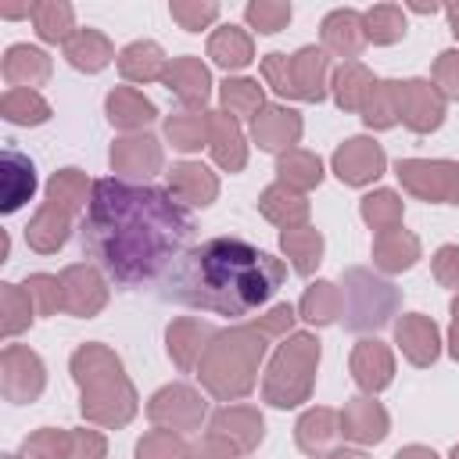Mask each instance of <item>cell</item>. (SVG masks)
<instances>
[{
	"label": "cell",
	"instance_id": "obj_1",
	"mask_svg": "<svg viewBox=\"0 0 459 459\" xmlns=\"http://www.w3.org/2000/svg\"><path fill=\"white\" fill-rule=\"evenodd\" d=\"M82 255H90L118 287L161 283V276L190 251L194 215L161 186L97 179L79 222Z\"/></svg>",
	"mask_w": 459,
	"mask_h": 459
},
{
	"label": "cell",
	"instance_id": "obj_2",
	"mask_svg": "<svg viewBox=\"0 0 459 459\" xmlns=\"http://www.w3.org/2000/svg\"><path fill=\"white\" fill-rule=\"evenodd\" d=\"M287 265L244 237H208L194 244L158 283L161 301L244 319L283 283Z\"/></svg>",
	"mask_w": 459,
	"mask_h": 459
},
{
	"label": "cell",
	"instance_id": "obj_3",
	"mask_svg": "<svg viewBox=\"0 0 459 459\" xmlns=\"http://www.w3.org/2000/svg\"><path fill=\"white\" fill-rule=\"evenodd\" d=\"M265 344L258 337V326H244V330H230V333H219L215 344L208 348V359L201 366V380L208 384L212 394H219L222 380H226V369H233V398L244 394L251 387V373L262 359Z\"/></svg>",
	"mask_w": 459,
	"mask_h": 459
},
{
	"label": "cell",
	"instance_id": "obj_4",
	"mask_svg": "<svg viewBox=\"0 0 459 459\" xmlns=\"http://www.w3.org/2000/svg\"><path fill=\"white\" fill-rule=\"evenodd\" d=\"M316 359H319V341L308 337V333H298L290 337L273 366H269V380H265V398L273 405H298L305 394H308V380H312V369H316Z\"/></svg>",
	"mask_w": 459,
	"mask_h": 459
},
{
	"label": "cell",
	"instance_id": "obj_5",
	"mask_svg": "<svg viewBox=\"0 0 459 459\" xmlns=\"http://www.w3.org/2000/svg\"><path fill=\"white\" fill-rule=\"evenodd\" d=\"M355 273H359V283H362V287H355V280L344 276V287H348V301H344V316H341L344 326H348V330H369V326L387 323L391 305H394L391 283L373 280V276L362 273V269H355Z\"/></svg>",
	"mask_w": 459,
	"mask_h": 459
},
{
	"label": "cell",
	"instance_id": "obj_6",
	"mask_svg": "<svg viewBox=\"0 0 459 459\" xmlns=\"http://www.w3.org/2000/svg\"><path fill=\"white\" fill-rule=\"evenodd\" d=\"M398 179L423 201H445L459 204V165L455 161H420L405 158L394 165Z\"/></svg>",
	"mask_w": 459,
	"mask_h": 459
},
{
	"label": "cell",
	"instance_id": "obj_7",
	"mask_svg": "<svg viewBox=\"0 0 459 459\" xmlns=\"http://www.w3.org/2000/svg\"><path fill=\"white\" fill-rule=\"evenodd\" d=\"M398 115H402V122L409 129L430 133L445 118V100H441V93L430 82L409 79V82H398Z\"/></svg>",
	"mask_w": 459,
	"mask_h": 459
},
{
	"label": "cell",
	"instance_id": "obj_8",
	"mask_svg": "<svg viewBox=\"0 0 459 459\" xmlns=\"http://www.w3.org/2000/svg\"><path fill=\"white\" fill-rule=\"evenodd\" d=\"M333 172L341 176V183H351V186L373 183L384 172V151H380V143L362 140V136L348 140L333 154Z\"/></svg>",
	"mask_w": 459,
	"mask_h": 459
},
{
	"label": "cell",
	"instance_id": "obj_9",
	"mask_svg": "<svg viewBox=\"0 0 459 459\" xmlns=\"http://www.w3.org/2000/svg\"><path fill=\"white\" fill-rule=\"evenodd\" d=\"M147 412H151L154 423H169V427H183V430H190V427L201 423V416H204V402H201L190 387H165V391H158V394L151 398Z\"/></svg>",
	"mask_w": 459,
	"mask_h": 459
},
{
	"label": "cell",
	"instance_id": "obj_10",
	"mask_svg": "<svg viewBox=\"0 0 459 459\" xmlns=\"http://www.w3.org/2000/svg\"><path fill=\"white\" fill-rule=\"evenodd\" d=\"M43 387V366L29 348H7L4 351V391L11 402L36 398Z\"/></svg>",
	"mask_w": 459,
	"mask_h": 459
},
{
	"label": "cell",
	"instance_id": "obj_11",
	"mask_svg": "<svg viewBox=\"0 0 459 459\" xmlns=\"http://www.w3.org/2000/svg\"><path fill=\"white\" fill-rule=\"evenodd\" d=\"M4 201L0 212H18L32 194H36V165L18 151V147H4Z\"/></svg>",
	"mask_w": 459,
	"mask_h": 459
},
{
	"label": "cell",
	"instance_id": "obj_12",
	"mask_svg": "<svg viewBox=\"0 0 459 459\" xmlns=\"http://www.w3.org/2000/svg\"><path fill=\"white\" fill-rule=\"evenodd\" d=\"M165 86L190 108L204 104L208 93H212V79H208V68L197 61V57H176L169 68H165Z\"/></svg>",
	"mask_w": 459,
	"mask_h": 459
},
{
	"label": "cell",
	"instance_id": "obj_13",
	"mask_svg": "<svg viewBox=\"0 0 459 459\" xmlns=\"http://www.w3.org/2000/svg\"><path fill=\"white\" fill-rule=\"evenodd\" d=\"M351 373H355V384L362 391H380L391 384V351L380 344V341H359L355 351H351Z\"/></svg>",
	"mask_w": 459,
	"mask_h": 459
},
{
	"label": "cell",
	"instance_id": "obj_14",
	"mask_svg": "<svg viewBox=\"0 0 459 459\" xmlns=\"http://www.w3.org/2000/svg\"><path fill=\"white\" fill-rule=\"evenodd\" d=\"M61 298H65V308L72 316H93L100 305H104V287H100V276L93 269H68L61 276Z\"/></svg>",
	"mask_w": 459,
	"mask_h": 459
},
{
	"label": "cell",
	"instance_id": "obj_15",
	"mask_svg": "<svg viewBox=\"0 0 459 459\" xmlns=\"http://www.w3.org/2000/svg\"><path fill=\"white\" fill-rule=\"evenodd\" d=\"M341 434L351 441H380L387 434V412L369 398H355L341 412Z\"/></svg>",
	"mask_w": 459,
	"mask_h": 459
},
{
	"label": "cell",
	"instance_id": "obj_16",
	"mask_svg": "<svg viewBox=\"0 0 459 459\" xmlns=\"http://www.w3.org/2000/svg\"><path fill=\"white\" fill-rule=\"evenodd\" d=\"M301 136V118L287 108H265L255 115V140L265 151H283Z\"/></svg>",
	"mask_w": 459,
	"mask_h": 459
},
{
	"label": "cell",
	"instance_id": "obj_17",
	"mask_svg": "<svg viewBox=\"0 0 459 459\" xmlns=\"http://www.w3.org/2000/svg\"><path fill=\"white\" fill-rule=\"evenodd\" d=\"M394 333H398V344H402V351L409 355V362L430 366V362L437 359V326H434L427 316H405V319L394 326Z\"/></svg>",
	"mask_w": 459,
	"mask_h": 459
},
{
	"label": "cell",
	"instance_id": "obj_18",
	"mask_svg": "<svg viewBox=\"0 0 459 459\" xmlns=\"http://www.w3.org/2000/svg\"><path fill=\"white\" fill-rule=\"evenodd\" d=\"M323 43L333 54H341V57H355L362 50V43H366L362 14H355V11H333V14H326V22H323Z\"/></svg>",
	"mask_w": 459,
	"mask_h": 459
},
{
	"label": "cell",
	"instance_id": "obj_19",
	"mask_svg": "<svg viewBox=\"0 0 459 459\" xmlns=\"http://www.w3.org/2000/svg\"><path fill=\"white\" fill-rule=\"evenodd\" d=\"M111 165L129 176H151L161 165V151L154 136H129L111 147Z\"/></svg>",
	"mask_w": 459,
	"mask_h": 459
},
{
	"label": "cell",
	"instance_id": "obj_20",
	"mask_svg": "<svg viewBox=\"0 0 459 459\" xmlns=\"http://www.w3.org/2000/svg\"><path fill=\"white\" fill-rule=\"evenodd\" d=\"M208 140H212V154L222 169L237 172L244 165V136L230 115H222V111L208 115Z\"/></svg>",
	"mask_w": 459,
	"mask_h": 459
},
{
	"label": "cell",
	"instance_id": "obj_21",
	"mask_svg": "<svg viewBox=\"0 0 459 459\" xmlns=\"http://www.w3.org/2000/svg\"><path fill=\"white\" fill-rule=\"evenodd\" d=\"M212 430L237 448H255L262 441V416L255 409H219L212 416Z\"/></svg>",
	"mask_w": 459,
	"mask_h": 459
},
{
	"label": "cell",
	"instance_id": "obj_22",
	"mask_svg": "<svg viewBox=\"0 0 459 459\" xmlns=\"http://www.w3.org/2000/svg\"><path fill=\"white\" fill-rule=\"evenodd\" d=\"M169 190L179 197V201H190V204H212L215 197V179L204 165H194V161H183L169 172Z\"/></svg>",
	"mask_w": 459,
	"mask_h": 459
},
{
	"label": "cell",
	"instance_id": "obj_23",
	"mask_svg": "<svg viewBox=\"0 0 459 459\" xmlns=\"http://www.w3.org/2000/svg\"><path fill=\"white\" fill-rule=\"evenodd\" d=\"M326 54L316 47H305L290 57V72H294V90L301 100H323V75H326Z\"/></svg>",
	"mask_w": 459,
	"mask_h": 459
},
{
	"label": "cell",
	"instance_id": "obj_24",
	"mask_svg": "<svg viewBox=\"0 0 459 459\" xmlns=\"http://www.w3.org/2000/svg\"><path fill=\"white\" fill-rule=\"evenodd\" d=\"M420 258V244L416 237L402 233V230H387V233H377V244H373V262L387 273H398V269H409L412 262Z\"/></svg>",
	"mask_w": 459,
	"mask_h": 459
},
{
	"label": "cell",
	"instance_id": "obj_25",
	"mask_svg": "<svg viewBox=\"0 0 459 459\" xmlns=\"http://www.w3.org/2000/svg\"><path fill=\"white\" fill-rule=\"evenodd\" d=\"M68 215H72V208L50 201V204L36 215V222L29 226V244H32L36 251H54V247H61L65 237H68Z\"/></svg>",
	"mask_w": 459,
	"mask_h": 459
},
{
	"label": "cell",
	"instance_id": "obj_26",
	"mask_svg": "<svg viewBox=\"0 0 459 459\" xmlns=\"http://www.w3.org/2000/svg\"><path fill=\"white\" fill-rule=\"evenodd\" d=\"M65 57H68L75 68H82V72H100V68L111 61V43H108L100 32L82 29V32H75V36L65 43Z\"/></svg>",
	"mask_w": 459,
	"mask_h": 459
},
{
	"label": "cell",
	"instance_id": "obj_27",
	"mask_svg": "<svg viewBox=\"0 0 459 459\" xmlns=\"http://www.w3.org/2000/svg\"><path fill=\"white\" fill-rule=\"evenodd\" d=\"M369 90H373V75L359 61H344L337 68V75H333V97H337V104L344 111H359L366 104Z\"/></svg>",
	"mask_w": 459,
	"mask_h": 459
},
{
	"label": "cell",
	"instance_id": "obj_28",
	"mask_svg": "<svg viewBox=\"0 0 459 459\" xmlns=\"http://www.w3.org/2000/svg\"><path fill=\"white\" fill-rule=\"evenodd\" d=\"M258 208H262V215H269L273 222H280V226H287V230H290L294 222H305V215H308V201H305L301 194H294L290 186H283V183L269 186V190L262 194Z\"/></svg>",
	"mask_w": 459,
	"mask_h": 459
},
{
	"label": "cell",
	"instance_id": "obj_29",
	"mask_svg": "<svg viewBox=\"0 0 459 459\" xmlns=\"http://www.w3.org/2000/svg\"><path fill=\"white\" fill-rule=\"evenodd\" d=\"M212 337V326L194 323V319H179L169 326V355L179 362V369H194V359L201 355V341Z\"/></svg>",
	"mask_w": 459,
	"mask_h": 459
},
{
	"label": "cell",
	"instance_id": "obj_30",
	"mask_svg": "<svg viewBox=\"0 0 459 459\" xmlns=\"http://www.w3.org/2000/svg\"><path fill=\"white\" fill-rule=\"evenodd\" d=\"M118 72H122L129 82H147V79L165 75L161 47H158V43H133V47H126L122 57H118Z\"/></svg>",
	"mask_w": 459,
	"mask_h": 459
},
{
	"label": "cell",
	"instance_id": "obj_31",
	"mask_svg": "<svg viewBox=\"0 0 459 459\" xmlns=\"http://www.w3.org/2000/svg\"><path fill=\"white\" fill-rule=\"evenodd\" d=\"M208 57L222 68H244L251 61V36L226 25L208 39Z\"/></svg>",
	"mask_w": 459,
	"mask_h": 459
},
{
	"label": "cell",
	"instance_id": "obj_32",
	"mask_svg": "<svg viewBox=\"0 0 459 459\" xmlns=\"http://www.w3.org/2000/svg\"><path fill=\"white\" fill-rule=\"evenodd\" d=\"M337 434H341V430H337V416H333L330 409H312V412H305V416L298 420V445H301V452H308V455H319Z\"/></svg>",
	"mask_w": 459,
	"mask_h": 459
},
{
	"label": "cell",
	"instance_id": "obj_33",
	"mask_svg": "<svg viewBox=\"0 0 459 459\" xmlns=\"http://www.w3.org/2000/svg\"><path fill=\"white\" fill-rule=\"evenodd\" d=\"M154 115H158L154 104H151L147 97H140L136 90H115V93H108V118H111L115 126H122V129L143 126V122H151Z\"/></svg>",
	"mask_w": 459,
	"mask_h": 459
},
{
	"label": "cell",
	"instance_id": "obj_34",
	"mask_svg": "<svg viewBox=\"0 0 459 459\" xmlns=\"http://www.w3.org/2000/svg\"><path fill=\"white\" fill-rule=\"evenodd\" d=\"M362 118L373 129H387L398 122V82H373L366 104H362Z\"/></svg>",
	"mask_w": 459,
	"mask_h": 459
},
{
	"label": "cell",
	"instance_id": "obj_35",
	"mask_svg": "<svg viewBox=\"0 0 459 459\" xmlns=\"http://www.w3.org/2000/svg\"><path fill=\"white\" fill-rule=\"evenodd\" d=\"M283 251L294 258V269L301 273V276H308L316 265H319V251H323V237L316 233V230H308V226H301V230H283Z\"/></svg>",
	"mask_w": 459,
	"mask_h": 459
},
{
	"label": "cell",
	"instance_id": "obj_36",
	"mask_svg": "<svg viewBox=\"0 0 459 459\" xmlns=\"http://www.w3.org/2000/svg\"><path fill=\"white\" fill-rule=\"evenodd\" d=\"M4 75L11 79V82H43L47 75H50V65H47V57L39 54V50H32V47H11L7 50V61H4Z\"/></svg>",
	"mask_w": 459,
	"mask_h": 459
},
{
	"label": "cell",
	"instance_id": "obj_37",
	"mask_svg": "<svg viewBox=\"0 0 459 459\" xmlns=\"http://www.w3.org/2000/svg\"><path fill=\"white\" fill-rule=\"evenodd\" d=\"M4 118L7 122H18V126H39V122L50 118V108L29 86H18V90H7L4 93Z\"/></svg>",
	"mask_w": 459,
	"mask_h": 459
},
{
	"label": "cell",
	"instance_id": "obj_38",
	"mask_svg": "<svg viewBox=\"0 0 459 459\" xmlns=\"http://www.w3.org/2000/svg\"><path fill=\"white\" fill-rule=\"evenodd\" d=\"M276 172H280L283 186H301V190H305V186H316V183L323 179V165H319V158L308 154V151H287V154L280 158Z\"/></svg>",
	"mask_w": 459,
	"mask_h": 459
},
{
	"label": "cell",
	"instance_id": "obj_39",
	"mask_svg": "<svg viewBox=\"0 0 459 459\" xmlns=\"http://www.w3.org/2000/svg\"><path fill=\"white\" fill-rule=\"evenodd\" d=\"M301 316H305L308 323H316V326L333 323V319L341 316V298H337L333 283L319 280L316 287H308V290H305V298H301Z\"/></svg>",
	"mask_w": 459,
	"mask_h": 459
},
{
	"label": "cell",
	"instance_id": "obj_40",
	"mask_svg": "<svg viewBox=\"0 0 459 459\" xmlns=\"http://www.w3.org/2000/svg\"><path fill=\"white\" fill-rule=\"evenodd\" d=\"M29 14L36 18V32L50 43L57 39H72L68 29H72V7L68 4H29Z\"/></svg>",
	"mask_w": 459,
	"mask_h": 459
},
{
	"label": "cell",
	"instance_id": "obj_41",
	"mask_svg": "<svg viewBox=\"0 0 459 459\" xmlns=\"http://www.w3.org/2000/svg\"><path fill=\"white\" fill-rule=\"evenodd\" d=\"M362 25H366V39H373V43H394V39L405 36V18L391 4H380V7L366 11Z\"/></svg>",
	"mask_w": 459,
	"mask_h": 459
},
{
	"label": "cell",
	"instance_id": "obj_42",
	"mask_svg": "<svg viewBox=\"0 0 459 459\" xmlns=\"http://www.w3.org/2000/svg\"><path fill=\"white\" fill-rule=\"evenodd\" d=\"M362 219L377 233H387V230H394L402 222V201L391 190H377V194L362 197Z\"/></svg>",
	"mask_w": 459,
	"mask_h": 459
},
{
	"label": "cell",
	"instance_id": "obj_43",
	"mask_svg": "<svg viewBox=\"0 0 459 459\" xmlns=\"http://www.w3.org/2000/svg\"><path fill=\"white\" fill-rule=\"evenodd\" d=\"M222 104L230 108V115L251 118L262 111V86L251 79H226L222 82Z\"/></svg>",
	"mask_w": 459,
	"mask_h": 459
},
{
	"label": "cell",
	"instance_id": "obj_44",
	"mask_svg": "<svg viewBox=\"0 0 459 459\" xmlns=\"http://www.w3.org/2000/svg\"><path fill=\"white\" fill-rule=\"evenodd\" d=\"M165 133L179 151H197L208 140V115H172Z\"/></svg>",
	"mask_w": 459,
	"mask_h": 459
},
{
	"label": "cell",
	"instance_id": "obj_45",
	"mask_svg": "<svg viewBox=\"0 0 459 459\" xmlns=\"http://www.w3.org/2000/svg\"><path fill=\"white\" fill-rule=\"evenodd\" d=\"M25 455L29 459H72V437L65 430H39L25 441Z\"/></svg>",
	"mask_w": 459,
	"mask_h": 459
},
{
	"label": "cell",
	"instance_id": "obj_46",
	"mask_svg": "<svg viewBox=\"0 0 459 459\" xmlns=\"http://www.w3.org/2000/svg\"><path fill=\"white\" fill-rule=\"evenodd\" d=\"M47 197L50 201H61L65 208H79V201L86 197V179H82V172L79 169H61L54 179H50V186H47Z\"/></svg>",
	"mask_w": 459,
	"mask_h": 459
},
{
	"label": "cell",
	"instance_id": "obj_47",
	"mask_svg": "<svg viewBox=\"0 0 459 459\" xmlns=\"http://www.w3.org/2000/svg\"><path fill=\"white\" fill-rule=\"evenodd\" d=\"M136 455L140 459H186V445L172 434V430H151L140 445H136Z\"/></svg>",
	"mask_w": 459,
	"mask_h": 459
},
{
	"label": "cell",
	"instance_id": "obj_48",
	"mask_svg": "<svg viewBox=\"0 0 459 459\" xmlns=\"http://www.w3.org/2000/svg\"><path fill=\"white\" fill-rule=\"evenodd\" d=\"M244 14L258 32H280L290 22V4H251Z\"/></svg>",
	"mask_w": 459,
	"mask_h": 459
},
{
	"label": "cell",
	"instance_id": "obj_49",
	"mask_svg": "<svg viewBox=\"0 0 459 459\" xmlns=\"http://www.w3.org/2000/svg\"><path fill=\"white\" fill-rule=\"evenodd\" d=\"M262 75H265V82H269L276 93H283V97H298V90H294V72H290V57H283V54H269V57L262 61Z\"/></svg>",
	"mask_w": 459,
	"mask_h": 459
},
{
	"label": "cell",
	"instance_id": "obj_50",
	"mask_svg": "<svg viewBox=\"0 0 459 459\" xmlns=\"http://www.w3.org/2000/svg\"><path fill=\"white\" fill-rule=\"evenodd\" d=\"M25 294L39 301V312H43V316H50L57 305H65V298H61V280H54V276H29Z\"/></svg>",
	"mask_w": 459,
	"mask_h": 459
},
{
	"label": "cell",
	"instance_id": "obj_51",
	"mask_svg": "<svg viewBox=\"0 0 459 459\" xmlns=\"http://www.w3.org/2000/svg\"><path fill=\"white\" fill-rule=\"evenodd\" d=\"M434 79L445 86L448 97L459 100V50H445V54L437 57V65H434Z\"/></svg>",
	"mask_w": 459,
	"mask_h": 459
},
{
	"label": "cell",
	"instance_id": "obj_52",
	"mask_svg": "<svg viewBox=\"0 0 459 459\" xmlns=\"http://www.w3.org/2000/svg\"><path fill=\"white\" fill-rule=\"evenodd\" d=\"M434 276H437L445 287H459V247L445 244V247L434 255Z\"/></svg>",
	"mask_w": 459,
	"mask_h": 459
},
{
	"label": "cell",
	"instance_id": "obj_53",
	"mask_svg": "<svg viewBox=\"0 0 459 459\" xmlns=\"http://www.w3.org/2000/svg\"><path fill=\"white\" fill-rule=\"evenodd\" d=\"M219 14V7L215 4H194V7H183V4H172V18H179L183 22V29H190V32H197L204 22H212Z\"/></svg>",
	"mask_w": 459,
	"mask_h": 459
},
{
	"label": "cell",
	"instance_id": "obj_54",
	"mask_svg": "<svg viewBox=\"0 0 459 459\" xmlns=\"http://www.w3.org/2000/svg\"><path fill=\"white\" fill-rule=\"evenodd\" d=\"M104 455V437L93 430H79L72 437V459H100Z\"/></svg>",
	"mask_w": 459,
	"mask_h": 459
},
{
	"label": "cell",
	"instance_id": "obj_55",
	"mask_svg": "<svg viewBox=\"0 0 459 459\" xmlns=\"http://www.w3.org/2000/svg\"><path fill=\"white\" fill-rule=\"evenodd\" d=\"M194 459H233V445L212 430V437H204L197 448H194Z\"/></svg>",
	"mask_w": 459,
	"mask_h": 459
},
{
	"label": "cell",
	"instance_id": "obj_56",
	"mask_svg": "<svg viewBox=\"0 0 459 459\" xmlns=\"http://www.w3.org/2000/svg\"><path fill=\"white\" fill-rule=\"evenodd\" d=\"M290 323H294V308H290V305H276V308L269 312V319L262 323V330H265V333H280V330L290 326Z\"/></svg>",
	"mask_w": 459,
	"mask_h": 459
},
{
	"label": "cell",
	"instance_id": "obj_57",
	"mask_svg": "<svg viewBox=\"0 0 459 459\" xmlns=\"http://www.w3.org/2000/svg\"><path fill=\"white\" fill-rule=\"evenodd\" d=\"M4 298H7V319H4V333H14L18 326H25V319L18 316V305H14V283H7V290H4Z\"/></svg>",
	"mask_w": 459,
	"mask_h": 459
},
{
	"label": "cell",
	"instance_id": "obj_58",
	"mask_svg": "<svg viewBox=\"0 0 459 459\" xmlns=\"http://www.w3.org/2000/svg\"><path fill=\"white\" fill-rule=\"evenodd\" d=\"M394 459H437L430 448H420V445H412V448H402Z\"/></svg>",
	"mask_w": 459,
	"mask_h": 459
},
{
	"label": "cell",
	"instance_id": "obj_59",
	"mask_svg": "<svg viewBox=\"0 0 459 459\" xmlns=\"http://www.w3.org/2000/svg\"><path fill=\"white\" fill-rule=\"evenodd\" d=\"M452 355L459 359V298L452 301Z\"/></svg>",
	"mask_w": 459,
	"mask_h": 459
},
{
	"label": "cell",
	"instance_id": "obj_60",
	"mask_svg": "<svg viewBox=\"0 0 459 459\" xmlns=\"http://www.w3.org/2000/svg\"><path fill=\"white\" fill-rule=\"evenodd\" d=\"M330 459H366L362 452H351V448H341V452H333Z\"/></svg>",
	"mask_w": 459,
	"mask_h": 459
},
{
	"label": "cell",
	"instance_id": "obj_61",
	"mask_svg": "<svg viewBox=\"0 0 459 459\" xmlns=\"http://www.w3.org/2000/svg\"><path fill=\"white\" fill-rule=\"evenodd\" d=\"M448 22H452V32L459 36V7H448Z\"/></svg>",
	"mask_w": 459,
	"mask_h": 459
},
{
	"label": "cell",
	"instance_id": "obj_62",
	"mask_svg": "<svg viewBox=\"0 0 459 459\" xmlns=\"http://www.w3.org/2000/svg\"><path fill=\"white\" fill-rule=\"evenodd\" d=\"M452 459H459V445H455V448H452Z\"/></svg>",
	"mask_w": 459,
	"mask_h": 459
},
{
	"label": "cell",
	"instance_id": "obj_63",
	"mask_svg": "<svg viewBox=\"0 0 459 459\" xmlns=\"http://www.w3.org/2000/svg\"><path fill=\"white\" fill-rule=\"evenodd\" d=\"M4 459H14V455H4Z\"/></svg>",
	"mask_w": 459,
	"mask_h": 459
}]
</instances>
